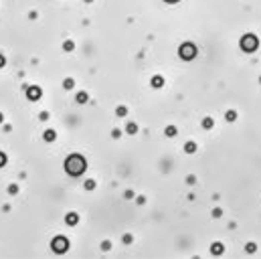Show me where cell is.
<instances>
[{
  "mask_svg": "<svg viewBox=\"0 0 261 259\" xmlns=\"http://www.w3.org/2000/svg\"><path fill=\"white\" fill-rule=\"evenodd\" d=\"M0 120H2V116H0Z\"/></svg>",
  "mask_w": 261,
  "mask_h": 259,
  "instance_id": "9",
  "label": "cell"
},
{
  "mask_svg": "<svg viewBox=\"0 0 261 259\" xmlns=\"http://www.w3.org/2000/svg\"><path fill=\"white\" fill-rule=\"evenodd\" d=\"M67 223L69 225H75L77 223V215H67Z\"/></svg>",
  "mask_w": 261,
  "mask_h": 259,
  "instance_id": "5",
  "label": "cell"
},
{
  "mask_svg": "<svg viewBox=\"0 0 261 259\" xmlns=\"http://www.w3.org/2000/svg\"><path fill=\"white\" fill-rule=\"evenodd\" d=\"M39 97H41V89L31 87V89H29V99H39Z\"/></svg>",
  "mask_w": 261,
  "mask_h": 259,
  "instance_id": "3",
  "label": "cell"
},
{
  "mask_svg": "<svg viewBox=\"0 0 261 259\" xmlns=\"http://www.w3.org/2000/svg\"><path fill=\"white\" fill-rule=\"evenodd\" d=\"M65 170L69 172L71 176H79L81 172L85 170V160H83L79 154L69 156V158H67V162H65Z\"/></svg>",
  "mask_w": 261,
  "mask_h": 259,
  "instance_id": "1",
  "label": "cell"
},
{
  "mask_svg": "<svg viewBox=\"0 0 261 259\" xmlns=\"http://www.w3.org/2000/svg\"><path fill=\"white\" fill-rule=\"evenodd\" d=\"M4 160H6V156H4L2 152H0V166H2V164H4Z\"/></svg>",
  "mask_w": 261,
  "mask_h": 259,
  "instance_id": "7",
  "label": "cell"
},
{
  "mask_svg": "<svg viewBox=\"0 0 261 259\" xmlns=\"http://www.w3.org/2000/svg\"><path fill=\"white\" fill-rule=\"evenodd\" d=\"M2 65H4V57H0V67H2Z\"/></svg>",
  "mask_w": 261,
  "mask_h": 259,
  "instance_id": "8",
  "label": "cell"
},
{
  "mask_svg": "<svg viewBox=\"0 0 261 259\" xmlns=\"http://www.w3.org/2000/svg\"><path fill=\"white\" fill-rule=\"evenodd\" d=\"M67 247H69V243H67V239H65V237H57V239L53 241V249H55L57 253L67 251Z\"/></svg>",
  "mask_w": 261,
  "mask_h": 259,
  "instance_id": "2",
  "label": "cell"
},
{
  "mask_svg": "<svg viewBox=\"0 0 261 259\" xmlns=\"http://www.w3.org/2000/svg\"><path fill=\"white\" fill-rule=\"evenodd\" d=\"M45 140H55V132L53 130H47L45 132Z\"/></svg>",
  "mask_w": 261,
  "mask_h": 259,
  "instance_id": "4",
  "label": "cell"
},
{
  "mask_svg": "<svg viewBox=\"0 0 261 259\" xmlns=\"http://www.w3.org/2000/svg\"><path fill=\"white\" fill-rule=\"evenodd\" d=\"M85 99H87V97H85V93H79V95H77V101H81V103H83Z\"/></svg>",
  "mask_w": 261,
  "mask_h": 259,
  "instance_id": "6",
  "label": "cell"
}]
</instances>
